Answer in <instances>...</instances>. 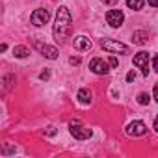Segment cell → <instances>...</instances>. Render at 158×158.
<instances>
[{
  "label": "cell",
  "instance_id": "obj_10",
  "mask_svg": "<svg viewBox=\"0 0 158 158\" xmlns=\"http://www.w3.org/2000/svg\"><path fill=\"white\" fill-rule=\"evenodd\" d=\"M73 45H74V48H76V50L84 52V50H89V48H91V39H89V37H86V35H78V37H74Z\"/></svg>",
  "mask_w": 158,
  "mask_h": 158
},
{
  "label": "cell",
  "instance_id": "obj_9",
  "mask_svg": "<svg viewBox=\"0 0 158 158\" xmlns=\"http://www.w3.org/2000/svg\"><path fill=\"white\" fill-rule=\"evenodd\" d=\"M147 132V125L143 123V121H132L128 127H127V134L128 136H143Z\"/></svg>",
  "mask_w": 158,
  "mask_h": 158
},
{
  "label": "cell",
  "instance_id": "obj_22",
  "mask_svg": "<svg viewBox=\"0 0 158 158\" xmlns=\"http://www.w3.org/2000/svg\"><path fill=\"white\" fill-rule=\"evenodd\" d=\"M152 97H154V101L158 102V84H154V91H152Z\"/></svg>",
  "mask_w": 158,
  "mask_h": 158
},
{
  "label": "cell",
  "instance_id": "obj_7",
  "mask_svg": "<svg viewBox=\"0 0 158 158\" xmlns=\"http://www.w3.org/2000/svg\"><path fill=\"white\" fill-rule=\"evenodd\" d=\"M34 47H35L45 58H48V60H56V58H58V48H54V47H50V45H47V43L34 41Z\"/></svg>",
  "mask_w": 158,
  "mask_h": 158
},
{
  "label": "cell",
  "instance_id": "obj_14",
  "mask_svg": "<svg viewBox=\"0 0 158 158\" xmlns=\"http://www.w3.org/2000/svg\"><path fill=\"white\" fill-rule=\"evenodd\" d=\"M143 4H145V0H127V6H128L130 10H134V11L141 10Z\"/></svg>",
  "mask_w": 158,
  "mask_h": 158
},
{
  "label": "cell",
  "instance_id": "obj_23",
  "mask_svg": "<svg viewBox=\"0 0 158 158\" xmlns=\"http://www.w3.org/2000/svg\"><path fill=\"white\" fill-rule=\"evenodd\" d=\"M152 69L154 71H158V54L154 56V60H152Z\"/></svg>",
  "mask_w": 158,
  "mask_h": 158
},
{
  "label": "cell",
  "instance_id": "obj_13",
  "mask_svg": "<svg viewBox=\"0 0 158 158\" xmlns=\"http://www.w3.org/2000/svg\"><path fill=\"white\" fill-rule=\"evenodd\" d=\"M13 54H15L17 58H26V56L30 54V50H28L26 47H23V45H17V47L13 48Z\"/></svg>",
  "mask_w": 158,
  "mask_h": 158
},
{
  "label": "cell",
  "instance_id": "obj_16",
  "mask_svg": "<svg viewBox=\"0 0 158 158\" xmlns=\"http://www.w3.org/2000/svg\"><path fill=\"white\" fill-rule=\"evenodd\" d=\"M149 101H151V99H149V95H147V93H139L138 102H139L141 106H147V104H149Z\"/></svg>",
  "mask_w": 158,
  "mask_h": 158
},
{
  "label": "cell",
  "instance_id": "obj_2",
  "mask_svg": "<svg viewBox=\"0 0 158 158\" xmlns=\"http://www.w3.org/2000/svg\"><path fill=\"white\" fill-rule=\"evenodd\" d=\"M69 132L74 136V139H89L91 134H93L91 128L82 127L80 121H71V125H69Z\"/></svg>",
  "mask_w": 158,
  "mask_h": 158
},
{
  "label": "cell",
  "instance_id": "obj_21",
  "mask_svg": "<svg viewBox=\"0 0 158 158\" xmlns=\"http://www.w3.org/2000/svg\"><path fill=\"white\" fill-rule=\"evenodd\" d=\"M69 63L71 65H78V63H80V58H74L73 56V58H69Z\"/></svg>",
  "mask_w": 158,
  "mask_h": 158
},
{
  "label": "cell",
  "instance_id": "obj_4",
  "mask_svg": "<svg viewBox=\"0 0 158 158\" xmlns=\"http://www.w3.org/2000/svg\"><path fill=\"white\" fill-rule=\"evenodd\" d=\"M48 19H50V13H48V10H45V8H39V10H35V11L30 15V23H32L34 26H43V24L48 23Z\"/></svg>",
  "mask_w": 158,
  "mask_h": 158
},
{
  "label": "cell",
  "instance_id": "obj_17",
  "mask_svg": "<svg viewBox=\"0 0 158 158\" xmlns=\"http://www.w3.org/2000/svg\"><path fill=\"white\" fill-rule=\"evenodd\" d=\"M56 132H58V130H56L54 127H47V128L43 130V134H45V136H50V138H52V136H56Z\"/></svg>",
  "mask_w": 158,
  "mask_h": 158
},
{
  "label": "cell",
  "instance_id": "obj_19",
  "mask_svg": "<svg viewBox=\"0 0 158 158\" xmlns=\"http://www.w3.org/2000/svg\"><path fill=\"white\" fill-rule=\"evenodd\" d=\"M108 63H110V67H117V58H115V56H112V58L108 60Z\"/></svg>",
  "mask_w": 158,
  "mask_h": 158
},
{
  "label": "cell",
  "instance_id": "obj_26",
  "mask_svg": "<svg viewBox=\"0 0 158 158\" xmlns=\"http://www.w3.org/2000/svg\"><path fill=\"white\" fill-rule=\"evenodd\" d=\"M154 130L158 132V115H156V119H154Z\"/></svg>",
  "mask_w": 158,
  "mask_h": 158
},
{
  "label": "cell",
  "instance_id": "obj_11",
  "mask_svg": "<svg viewBox=\"0 0 158 158\" xmlns=\"http://www.w3.org/2000/svg\"><path fill=\"white\" fill-rule=\"evenodd\" d=\"M76 99H78V102H80V104H91V91L88 88H82L80 91H78Z\"/></svg>",
  "mask_w": 158,
  "mask_h": 158
},
{
  "label": "cell",
  "instance_id": "obj_12",
  "mask_svg": "<svg viewBox=\"0 0 158 158\" xmlns=\"http://www.w3.org/2000/svg\"><path fill=\"white\" fill-rule=\"evenodd\" d=\"M132 39H134V43H136V45H145V43H147V39H149V34H147V32H134Z\"/></svg>",
  "mask_w": 158,
  "mask_h": 158
},
{
  "label": "cell",
  "instance_id": "obj_25",
  "mask_svg": "<svg viewBox=\"0 0 158 158\" xmlns=\"http://www.w3.org/2000/svg\"><path fill=\"white\" fill-rule=\"evenodd\" d=\"M149 6H152V8H158V0H149Z\"/></svg>",
  "mask_w": 158,
  "mask_h": 158
},
{
  "label": "cell",
  "instance_id": "obj_5",
  "mask_svg": "<svg viewBox=\"0 0 158 158\" xmlns=\"http://www.w3.org/2000/svg\"><path fill=\"white\" fill-rule=\"evenodd\" d=\"M134 65L138 67V69H141V73H143V76H149V54L147 52H138L136 56H134Z\"/></svg>",
  "mask_w": 158,
  "mask_h": 158
},
{
  "label": "cell",
  "instance_id": "obj_6",
  "mask_svg": "<svg viewBox=\"0 0 158 158\" xmlns=\"http://www.w3.org/2000/svg\"><path fill=\"white\" fill-rule=\"evenodd\" d=\"M106 21H108V24L112 28H119L123 24V21H125V15H123L121 10H110L106 13Z\"/></svg>",
  "mask_w": 158,
  "mask_h": 158
},
{
  "label": "cell",
  "instance_id": "obj_8",
  "mask_svg": "<svg viewBox=\"0 0 158 158\" xmlns=\"http://www.w3.org/2000/svg\"><path fill=\"white\" fill-rule=\"evenodd\" d=\"M89 69H91L95 74H108L110 63H106L102 58H93V60L89 61Z\"/></svg>",
  "mask_w": 158,
  "mask_h": 158
},
{
  "label": "cell",
  "instance_id": "obj_18",
  "mask_svg": "<svg viewBox=\"0 0 158 158\" xmlns=\"http://www.w3.org/2000/svg\"><path fill=\"white\" fill-rule=\"evenodd\" d=\"M39 78H41V80H48V78H50V71H43L39 74Z\"/></svg>",
  "mask_w": 158,
  "mask_h": 158
},
{
  "label": "cell",
  "instance_id": "obj_1",
  "mask_svg": "<svg viewBox=\"0 0 158 158\" xmlns=\"http://www.w3.org/2000/svg\"><path fill=\"white\" fill-rule=\"evenodd\" d=\"M71 32V13L65 6H61L56 13V23H54V37L58 43H61L63 39H67Z\"/></svg>",
  "mask_w": 158,
  "mask_h": 158
},
{
  "label": "cell",
  "instance_id": "obj_15",
  "mask_svg": "<svg viewBox=\"0 0 158 158\" xmlns=\"http://www.w3.org/2000/svg\"><path fill=\"white\" fill-rule=\"evenodd\" d=\"M13 84H15V76H13V74H6V76H4V91L11 89Z\"/></svg>",
  "mask_w": 158,
  "mask_h": 158
},
{
  "label": "cell",
  "instance_id": "obj_3",
  "mask_svg": "<svg viewBox=\"0 0 158 158\" xmlns=\"http://www.w3.org/2000/svg\"><path fill=\"white\" fill-rule=\"evenodd\" d=\"M101 47L108 52H114V54H127L128 52V47L125 43H119V41H114V39H102Z\"/></svg>",
  "mask_w": 158,
  "mask_h": 158
},
{
  "label": "cell",
  "instance_id": "obj_20",
  "mask_svg": "<svg viewBox=\"0 0 158 158\" xmlns=\"http://www.w3.org/2000/svg\"><path fill=\"white\" fill-rule=\"evenodd\" d=\"M134 78H136V73H134V71H130V73L127 74V82H132Z\"/></svg>",
  "mask_w": 158,
  "mask_h": 158
},
{
  "label": "cell",
  "instance_id": "obj_24",
  "mask_svg": "<svg viewBox=\"0 0 158 158\" xmlns=\"http://www.w3.org/2000/svg\"><path fill=\"white\" fill-rule=\"evenodd\" d=\"M102 2H104V4H108V6H115L119 0H102Z\"/></svg>",
  "mask_w": 158,
  "mask_h": 158
}]
</instances>
